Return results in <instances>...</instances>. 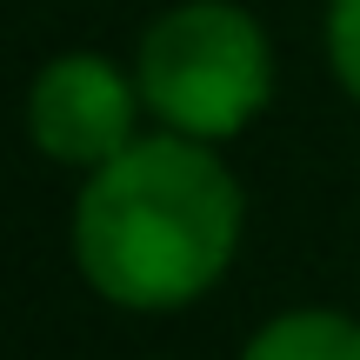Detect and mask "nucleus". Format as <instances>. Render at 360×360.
<instances>
[{
	"label": "nucleus",
	"instance_id": "nucleus-1",
	"mask_svg": "<svg viewBox=\"0 0 360 360\" xmlns=\"http://www.w3.org/2000/svg\"><path fill=\"white\" fill-rule=\"evenodd\" d=\"M247 193L220 147L154 127L74 193V267L107 307L180 314L227 281Z\"/></svg>",
	"mask_w": 360,
	"mask_h": 360
},
{
	"label": "nucleus",
	"instance_id": "nucleus-2",
	"mask_svg": "<svg viewBox=\"0 0 360 360\" xmlns=\"http://www.w3.org/2000/svg\"><path fill=\"white\" fill-rule=\"evenodd\" d=\"M147 120H160L180 141L220 147L260 120L274 101V47L267 27L240 0H180L154 13L134 47Z\"/></svg>",
	"mask_w": 360,
	"mask_h": 360
},
{
	"label": "nucleus",
	"instance_id": "nucleus-3",
	"mask_svg": "<svg viewBox=\"0 0 360 360\" xmlns=\"http://www.w3.org/2000/svg\"><path fill=\"white\" fill-rule=\"evenodd\" d=\"M141 120H147V101H141L134 67L87 53V47L53 53L27 87V141L53 167H74L80 180L127 154L141 141Z\"/></svg>",
	"mask_w": 360,
	"mask_h": 360
},
{
	"label": "nucleus",
	"instance_id": "nucleus-4",
	"mask_svg": "<svg viewBox=\"0 0 360 360\" xmlns=\"http://www.w3.org/2000/svg\"><path fill=\"white\" fill-rule=\"evenodd\" d=\"M240 360H360V321L340 307H287L247 334Z\"/></svg>",
	"mask_w": 360,
	"mask_h": 360
},
{
	"label": "nucleus",
	"instance_id": "nucleus-5",
	"mask_svg": "<svg viewBox=\"0 0 360 360\" xmlns=\"http://www.w3.org/2000/svg\"><path fill=\"white\" fill-rule=\"evenodd\" d=\"M327 67L360 107V0H327Z\"/></svg>",
	"mask_w": 360,
	"mask_h": 360
}]
</instances>
